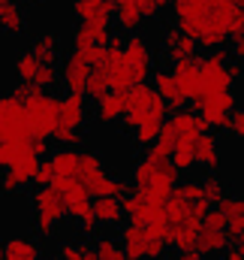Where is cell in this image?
Wrapping results in <instances>:
<instances>
[{"label":"cell","instance_id":"cell-1","mask_svg":"<svg viewBox=\"0 0 244 260\" xmlns=\"http://www.w3.org/2000/svg\"><path fill=\"white\" fill-rule=\"evenodd\" d=\"M172 15L181 34L211 52L244 34V9L232 0H175Z\"/></svg>","mask_w":244,"mask_h":260},{"label":"cell","instance_id":"cell-2","mask_svg":"<svg viewBox=\"0 0 244 260\" xmlns=\"http://www.w3.org/2000/svg\"><path fill=\"white\" fill-rule=\"evenodd\" d=\"M211 203L205 200L202 182H178V188L166 200V224H169V245L181 251H196L199 227L208 215Z\"/></svg>","mask_w":244,"mask_h":260},{"label":"cell","instance_id":"cell-3","mask_svg":"<svg viewBox=\"0 0 244 260\" xmlns=\"http://www.w3.org/2000/svg\"><path fill=\"white\" fill-rule=\"evenodd\" d=\"M178 176H181V173H178V167H175L172 160L157 164V160L142 157V160L133 167L130 185H133V191L145 194L148 200H154V203H166L169 194L178 188Z\"/></svg>","mask_w":244,"mask_h":260},{"label":"cell","instance_id":"cell-4","mask_svg":"<svg viewBox=\"0 0 244 260\" xmlns=\"http://www.w3.org/2000/svg\"><path fill=\"white\" fill-rule=\"evenodd\" d=\"M166 100L157 94V88L154 85H148V82H142V85H136V88H130L127 91V115H124L121 127L124 133H136L139 127H145V124H163V118H166Z\"/></svg>","mask_w":244,"mask_h":260},{"label":"cell","instance_id":"cell-5","mask_svg":"<svg viewBox=\"0 0 244 260\" xmlns=\"http://www.w3.org/2000/svg\"><path fill=\"white\" fill-rule=\"evenodd\" d=\"M15 94L24 100L27 121H30V136L49 142L55 127H58V97L43 91V88H36V85H18Z\"/></svg>","mask_w":244,"mask_h":260},{"label":"cell","instance_id":"cell-6","mask_svg":"<svg viewBox=\"0 0 244 260\" xmlns=\"http://www.w3.org/2000/svg\"><path fill=\"white\" fill-rule=\"evenodd\" d=\"M85 124H88V94H69L58 97V127L52 133V139L63 148H75L78 142H85Z\"/></svg>","mask_w":244,"mask_h":260},{"label":"cell","instance_id":"cell-7","mask_svg":"<svg viewBox=\"0 0 244 260\" xmlns=\"http://www.w3.org/2000/svg\"><path fill=\"white\" fill-rule=\"evenodd\" d=\"M33 206V227L39 236H55L58 224L66 218V200L61 197L58 188H39L30 197Z\"/></svg>","mask_w":244,"mask_h":260},{"label":"cell","instance_id":"cell-8","mask_svg":"<svg viewBox=\"0 0 244 260\" xmlns=\"http://www.w3.org/2000/svg\"><path fill=\"white\" fill-rule=\"evenodd\" d=\"M30 121L24 100L12 94H0V142H30Z\"/></svg>","mask_w":244,"mask_h":260},{"label":"cell","instance_id":"cell-9","mask_svg":"<svg viewBox=\"0 0 244 260\" xmlns=\"http://www.w3.org/2000/svg\"><path fill=\"white\" fill-rule=\"evenodd\" d=\"M39 164H43V157H39L33 148H27L9 170H3L0 191H3V194H18V191H24L27 185H33V182H36V173H39Z\"/></svg>","mask_w":244,"mask_h":260},{"label":"cell","instance_id":"cell-10","mask_svg":"<svg viewBox=\"0 0 244 260\" xmlns=\"http://www.w3.org/2000/svg\"><path fill=\"white\" fill-rule=\"evenodd\" d=\"M193 106H196L199 118L205 121V127H211V130H226L229 115L238 109L232 91H229V94H217V97H205V100H199V103H193Z\"/></svg>","mask_w":244,"mask_h":260},{"label":"cell","instance_id":"cell-11","mask_svg":"<svg viewBox=\"0 0 244 260\" xmlns=\"http://www.w3.org/2000/svg\"><path fill=\"white\" fill-rule=\"evenodd\" d=\"M88 79H91V58H88V52L72 49L69 58H66L63 67H61L63 88H66L69 94H85V91H88Z\"/></svg>","mask_w":244,"mask_h":260},{"label":"cell","instance_id":"cell-12","mask_svg":"<svg viewBox=\"0 0 244 260\" xmlns=\"http://www.w3.org/2000/svg\"><path fill=\"white\" fill-rule=\"evenodd\" d=\"M118 0H72V15L78 18V24H97V27H109L115 18Z\"/></svg>","mask_w":244,"mask_h":260},{"label":"cell","instance_id":"cell-13","mask_svg":"<svg viewBox=\"0 0 244 260\" xmlns=\"http://www.w3.org/2000/svg\"><path fill=\"white\" fill-rule=\"evenodd\" d=\"M124 58L130 61V67H133L142 79L151 76V70H154V52H151V43H148L142 34H130V37L124 40Z\"/></svg>","mask_w":244,"mask_h":260},{"label":"cell","instance_id":"cell-14","mask_svg":"<svg viewBox=\"0 0 244 260\" xmlns=\"http://www.w3.org/2000/svg\"><path fill=\"white\" fill-rule=\"evenodd\" d=\"M160 43H163V58L166 61H187V58H196V43L181 34L175 24L172 27H166V30H160Z\"/></svg>","mask_w":244,"mask_h":260},{"label":"cell","instance_id":"cell-15","mask_svg":"<svg viewBox=\"0 0 244 260\" xmlns=\"http://www.w3.org/2000/svg\"><path fill=\"white\" fill-rule=\"evenodd\" d=\"M94 103H97L94 118H97V124H103V127H109V124H115V121H124V115H127V94L109 91L106 97H100V100H94Z\"/></svg>","mask_w":244,"mask_h":260},{"label":"cell","instance_id":"cell-16","mask_svg":"<svg viewBox=\"0 0 244 260\" xmlns=\"http://www.w3.org/2000/svg\"><path fill=\"white\" fill-rule=\"evenodd\" d=\"M112 46V27H97V24H75L72 30V49H106Z\"/></svg>","mask_w":244,"mask_h":260},{"label":"cell","instance_id":"cell-17","mask_svg":"<svg viewBox=\"0 0 244 260\" xmlns=\"http://www.w3.org/2000/svg\"><path fill=\"white\" fill-rule=\"evenodd\" d=\"M118 242L124 245V251H127V257H130V260H148V245H151V236H148V230H145V227H136V224H127V227H121Z\"/></svg>","mask_w":244,"mask_h":260},{"label":"cell","instance_id":"cell-18","mask_svg":"<svg viewBox=\"0 0 244 260\" xmlns=\"http://www.w3.org/2000/svg\"><path fill=\"white\" fill-rule=\"evenodd\" d=\"M172 76L181 88V94L193 103V97L199 94V58H187V61H175L172 64Z\"/></svg>","mask_w":244,"mask_h":260},{"label":"cell","instance_id":"cell-19","mask_svg":"<svg viewBox=\"0 0 244 260\" xmlns=\"http://www.w3.org/2000/svg\"><path fill=\"white\" fill-rule=\"evenodd\" d=\"M229 248V233L226 230H214L208 224L199 227V236H196V251L202 257H217Z\"/></svg>","mask_w":244,"mask_h":260},{"label":"cell","instance_id":"cell-20","mask_svg":"<svg viewBox=\"0 0 244 260\" xmlns=\"http://www.w3.org/2000/svg\"><path fill=\"white\" fill-rule=\"evenodd\" d=\"M154 88H157V94L166 100V106H172L175 112L187 106V97L181 94V88H178L172 70H154Z\"/></svg>","mask_w":244,"mask_h":260},{"label":"cell","instance_id":"cell-21","mask_svg":"<svg viewBox=\"0 0 244 260\" xmlns=\"http://www.w3.org/2000/svg\"><path fill=\"white\" fill-rule=\"evenodd\" d=\"M217 209H220L223 218H226V233H229V239L241 236L244 233V197L226 194L220 203H217Z\"/></svg>","mask_w":244,"mask_h":260},{"label":"cell","instance_id":"cell-22","mask_svg":"<svg viewBox=\"0 0 244 260\" xmlns=\"http://www.w3.org/2000/svg\"><path fill=\"white\" fill-rule=\"evenodd\" d=\"M193 151H196V167H202V170H208V173L217 170V164H220V145H217V136H214V133L205 130V133L196 139Z\"/></svg>","mask_w":244,"mask_h":260},{"label":"cell","instance_id":"cell-23","mask_svg":"<svg viewBox=\"0 0 244 260\" xmlns=\"http://www.w3.org/2000/svg\"><path fill=\"white\" fill-rule=\"evenodd\" d=\"M6 257L3 260H43V245L30 236H12L3 242Z\"/></svg>","mask_w":244,"mask_h":260},{"label":"cell","instance_id":"cell-24","mask_svg":"<svg viewBox=\"0 0 244 260\" xmlns=\"http://www.w3.org/2000/svg\"><path fill=\"white\" fill-rule=\"evenodd\" d=\"M94 218L103 227H118L124 221V206L118 197H97L94 200Z\"/></svg>","mask_w":244,"mask_h":260},{"label":"cell","instance_id":"cell-25","mask_svg":"<svg viewBox=\"0 0 244 260\" xmlns=\"http://www.w3.org/2000/svg\"><path fill=\"white\" fill-rule=\"evenodd\" d=\"M52 167H55V179H78V151L75 148H63L58 145L49 154Z\"/></svg>","mask_w":244,"mask_h":260},{"label":"cell","instance_id":"cell-26","mask_svg":"<svg viewBox=\"0 0 244 260\" xmlns=\"http://www.w3.org/2000/svg\"><path fill=\"white\" fill-rule=\"evenodd\" d=\"M30 52L39 58V64L58 67V61H61V37H58V34H52V30H46V34H39V37L33 40Z\"/></svg>","mask_w":244,"mask_h":260},{"label":"cell","instance_id":"cell-27","mask_svg":"<svg viewBox=\"0 0 244 260\" xmlns=\"http://www.w3.org/2000/svg\"><path fill=\"white\" fill-rule=\"evenodd\" d=\"M115 21H118V27H121L124 37H130V34H139V27L145 24V18H142V12H139L136 0H118Z\"/></svg>","mask_w":244,"mask_h":260},{"label":"cell","instance_id":"cell-28","mask_svg":"<svg viewBox=\"0 0 244 260\" xmlns=\"http://www.w3.org/2000/svg\"><path fill=\"white\" fill-rule=\"evenodd\" d=\"M24 27H27V15H24V9H21L15 0L0 3V30H6V34H21Z\"/></svg>","mask_w":244,"mask_h":260},{"label":"cell","instance_id":"cell-29","mask_svg":"<svg viewBox=\"0 0 244 260\" xmlns=\"http://www.w3.org/2000/svg\"><path fill=\"white\" fill-rule=\"evenodd\" d=\"M39 58L33 55V52H24V55H18V61H15V79H18V85H33L36 82V73H39Z\"/></svg>","mask_w":244,"mask_h":260},{"label":"cell","instance_id":"cell-30","mask_svg":"<svg viewBox=\"0 0 244 260\" xmlns=\"http://www.w3.org/2000/svg\"><path fill=\"white\" fill-rule=\"evenodd\" d=\"M94 251H97V260H130L127 251H124V245L115 236H97Z\"/></svg>","mask_w":244,"mask_h":260},{"label":"cell","instance_id":"cell-31","mask_svg":"<svg viewBox=\"0 0 244 260\" xmlns=\"http://www.w3.org/2000/svg\"><path fill=\"white\" fill-rule=\"evenodd\" d=\"M27 148L30 142H0V170H9Z\"/></svg>","mask_w":244,"mask_h":260},{"label":"cell","instance_id":"cell-32","mask_svg":"<svg viewBox=\"0 0 244 260\" xmlns=\"http://www.w3.org/2000/svg\"><path fill=\"white\" fill-rule=\"evenodd\" d=\"M193 145H196V142H193ZM193 145H187V142H178V145H175L172 164L178 167V173H187V170L196 167V151H193Z\"/></svg>","mask_w":244,"mask_h":260},{"label":"cell","instance_id":"cell-33","mask_svg":"<svg viewBox=\"0 0 244 260\" xmlns=\"http://www.w3.org/2000/svg\"><path fill=\"white\" fill-rule=\"evenodd\" d=\"M202 191H205V200H208V203H220V200L226 197V185H223L214 173H208V176L202 179Z\"/></svg>","mask_w":244,"mask_h":260},{"label":"cell","instance_id":"cell-34","mask_svg":"<svg viewBox=\"0 0 244 260\" xmlns=\"http://www.w3.org/2000/svg\"><path fill=\"white\" fill-rule=\"evenodd\" d=\"M61 82V67H52V64H43L39 67V73H36V88H43V91H52L55 85Z\"/></svg>","mask_w":244,"mask_h":260},{"label":"cell","instance_id":"cell-35","mask_svg":"<svg viewBox=\"0 0 244 260\" xmlns=\"http://www.w3.org/2000/svg\"><path fill=\"white\" fill-rule=\"evenodd\" d=\"M172 151H175V148H172L169 142H160V139H157L154 145H148L145 157H148V160H157V164H166V160H172Z\"/></svg>","mask_w":244,"mask_h":260},{"label":"cell","instance_id":"cell-36","mask_svg":"<svg viewBox=\"0 0 244 260\" xmlns=\"http://www.w3.org/2000/svg\"><path fill=\"white\" fill-rule=\"evenodd\" d=\"M33 185H36V188H52V185H55V167H52L49 157L39 164V173H36V182H33Z\"/></svg>","mask_w":244,"mask_h":260},{"label":"cell","instance_id":"cell-37","mask_svg":"<svg viewBox=\"0 0 244 260\" xmlns=\"http://www.w3.org/2000/svg\"><path fill=\"white\" fill-rule=\"evenodd\" d=\"M226 133L235 136V139H244V109H235L226 121Z\"/></svg>","mask_w":244,"mask_h":260},{"label":"cell","instance_id":"cell-38","mask_svg":"<svg viewBox=\"0 0 244 260\" xmlns=\"http://www.w3.org/2000/svg\"><path fill=\"white\" fill-rule=\"evenodd\" d=\"M202 224H208V227H214V230H226V218H223L220 209H208V215H205Z\"/></svg>","mask_w":244,"mask_h":260},{"label":"cell","instance_id":"cell-39","mask_svg":"<svg viewBox=\"0 0 244 260\" xmlns=\"http://www.w3.org/2000/svg\"><path fill=\"white\" fill-rule=\"evenodd\" d=\"M232 58L244 67V34L238 37V40H232Z\"/></svg>","mask_w":244,"mask_h":260},{"label":"cell","instance_id":"cell-40","mask_svg":"<svg viewBox=\"0 0 244 260\" xmlns=\"http://www.w3.org/2000/svg\"><path fill=\"white\" fill-rule=\"evenodd\" d=\"M223 260H244V251H241V248H235V245L229 242V248L223 251Z\"/></svg>","mask_w":244,"mask_h":260},{"label":"cell","instance_id":"cell-41","mask_svg":"<svg viewBox=\"0 0 244 260\" xmlns=\"http://www.w3.org/2000/svg\"><path fill=\"white\" fill-rule=\"evenodd\" d=\"M30 148H33L39 157H43V154H49V142H46V139H30Z\"/></svg>","mask_w":244,"mask_h":260},{"label":"cell","instance_id":"cell-42","mask_svg":"<svg viewBox=\"0 0 244 260\" xmlns=\"http://www.w3.org/2000/svg\"><path fill=\"white\" fill-rule=\"evenodd\" d=\"M175 260H205V257H202L199 251H181V254H178Z\"/></svg>","mask_w":244,"mask_h":260},{"label":"cell","instance_id":"cell-43","mask_svg":"<svg viewBox=\"0 0 244 260\" xmlns=\"http://www.w3.org/2000/svg\"><path fill=\"white\" fill-rule=\"evenodd\" d=\"M229 242H232L235 248H241V251H244V233H241V236H235V239H229Z\"/></svg>","mask_w":244,"mask_h":260},{"label":"cell","instance_id":"cell-44","mask_svg":"<svg viewBox=\"0 0 244 260\" xmlns=\"http://www.w3.org/2000/svg\"><path fill=\"white\" fill-rule=\"evenodd\" d=\"M6 257V248H3V242H0V260Z\"/></svg>","mask_w":244,"mask_h":260},{"label":"cell","instance_id":"cell-45","mask_svg":"<svg viewBox=\"0 0 244 260\" xmlns=\"http://www.w3.org/2000/svg\"><path fill=\"white\" fill-rule=\"evenodd\" d=\"M232 3H235V6H238V9H244V0H232Z\"/></svg>","mask_w":244,"mask_h":260},{"label":"cell","instance_id":"cell-46","mask_svg":"<svg viewBox=\"0 0 244 260\" xmlns=\"http://www.w3.org/2000/svg\"><path fill=\"white\" fill-rule=\"evenodd\" d=\"M49 260H63V257H61V254H52V257H49Z\"/></svg>","mask_w":244,"mask_h":260},{"label":"cell","instance_id":"cell-47","mask_svg":"<svg viewBox=\"0 0 244 260\" xmlns=\"http://www.w3.org/2000/svg\"><path fill=\"white\" fill-rule=\"evenodd\" d=\"M157 260H166V257H157Z\"/></svg>","mask_w":244,"mask_h":260},{"label":"cell","instance_id":"cell-48","mask_svg":"<svg viewBox=\"0 0 244 260\" xmlns=\"http://www.w3.org/2000/svg\"><path fill=\"white\" fill-rule=\"evenodd\" d=\"M0 3H6V0H0Z\"/></svg>","mask_w":244,"mask_h":260},{"label":"cell","instance_id":"cell-49","mask_svg":"<svg viewBox=\"0 0 244 260\" xmlns=\"http://www.w3.org/2000/svg\"><path fill=\"white\" fill-rule=\"evenodd\" d=\"M172 3H175V0H172Z\"/></svg>","mask_w":244,"mask_h":260}]
</instances>
